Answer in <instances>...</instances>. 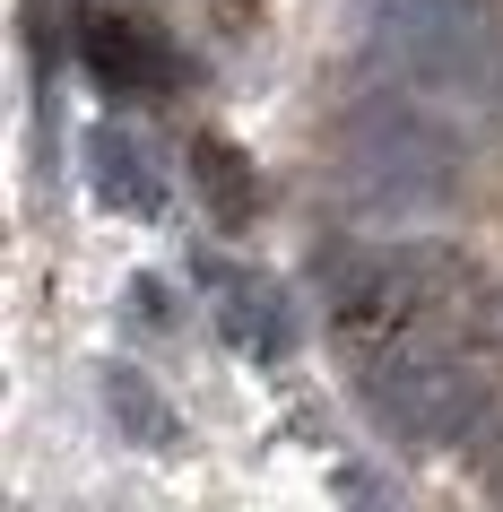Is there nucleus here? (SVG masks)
Segmentation results:
<instances>
[{
    "label": "nucleus",
    "instance_id": "nucleus-4",
    "mask_svg": "<svg viewBox=\"0 0 503 512\" xmlns=\"http://www.w3.org/2000/svg\"><path fill=\"white\" fill-rule=\"evenodd\" d=\"M87 165H96V191H105L122 217H157L165 209V183H157V165H148V148H139L122 122H105V131L87 139Z\"/></svg>",
    "mask_w": 503,
    "mask_h": 512
},
{
    "label": "nucleus",
    "instance_id": "nucleus-3",
    "mask_svg": "<svg viewBox=\"0 0 503 512\" xmlns=\"http://www.w3.org/2000/svg\"><path fill=\"white\" fill-rule=\"evenodd\" d=\"M347 165H356V191L382 209H425L451 191V148L434 131V113L417 105H373L347 131Z\"/></svg>",
    "mask_w": 503,
    "mask_h": 512
},
{
    "label": "nucleus",
    "instance_id": "nucleus-2",
    "mask_svg": "<svg viewBox=\"0 0 503 512\" xmlns=\"http://www.w3.org/2000/svg\"><path fill=\"white\" fill-rule=\"evenodd\" d=\"M477 391L469 365H451L443 348L425 339H399V348H365V408L399 443H460L477 426Z\"/></svg>",
    "mask_w": 503,
    "mask_h": 512
},
{
    "label": "nucleus",
    "instance_id": "nucleus-6",
    "mask_svg": "<svg viewBox=\"0 0 503 512\" xmlns=\"http://www.w3.org/2000/svg\"><path fill=\"white\" fill-rule=\"evenodd\" d=\"M226 339L252 356H287V304L261 278H226Z\"/></svg>",
    "mask_w": 503,
    "mask_h": 512
},
{
    "label": "nucleus",
    "instance_id": "nucleus-7",
    "mask_svg": "<svg viewBox=\"0 0 503 512\" xmlns=\"http://www.w3.org/2000/svg\"><path fill=\"white\" fill-rule=\"evenodd\" d=\"M191 165H200V191L217 200V217H226V226H243V217H252V165H243L226 139H200V148H191Z\"/></svg>",
    "mask_w": 503,
    "mask_h": 512
},
{
    "label": "nucleus",
    "instance_id": "nucleus-8",
    "mask_svg": "<svg viewBox=\"0 0 503 512\" xmlns=\"http://www.w3.org/2000/svg\"><path fill=\"white\" fill-rule=\"evenodd\" d=\"M113 417H122L131 434H148V443H165V452L183 443V426H174V408H165V400H157V391H148L139 374H113Z\"/></svg>",
    "mask_w": 503,
    "mask_h": 512
},
{
    "label": "nucleus",
    "instance_id": "nucleus-1",
    "mask_svg": "<svg viewBox=\"0 0 503 512\" xmlns=\"http://www.w3.org/2000/svg\"><path fill=\"white\" fill-rule=\"evenodd\" d=\"M373 44L408 87L434 96H486L503 70V35L477 0H373Z\"/></svg>",
    "mask_w": 503,
    "mask_h": 512
},
{
    "label": "nucleus",
    "instance_id": "nucleus-9",
    "mask_svg": "<svg viewBox=\"0 0 503 512\" xmlns=\"http://www.w3.org/2000/svg\"><path fill=\"white\" fill-rule=\"evenodd\" d=\"M477 339H486V348H503V287H486V296H477Z\"/></svg>",
    "mask_w": 503,
    "mask_h": 512
},
{
    "label": "nucleus",
    "instance_id": "nucleus-5",
    "mask_svg": "<svg viewBox=\"0 0 503 512\" xmlns=\"http://www.w3.org/2000/svg\"><path fill=\"white\" fill-rule=\"evenodd\" d=\"M87 61H96L113 87H174V79H183V61L165 53V35L157 27H122V18H96Z\"/></svg>",
    "mask_w": 503,
    "mask_h": 512
}]
</instances>
